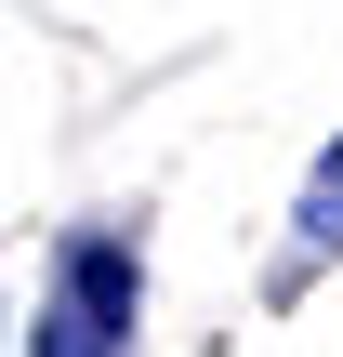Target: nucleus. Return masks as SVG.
I'll use <instances>...</instances> for the list:
<instances>
[{
  "mask_svg": "<svg viewBox=\"0 0 343 357\" xmlns=\"http://www.w3.org/2000/svg\"><path fill=\"white\" fill-rule=\"evenodd\" d=\"M291 225H304V252H343V146L304 172V212H291Z\"/></svg>",
  "mask_w": 343,
  "mask_h": 357,
  "instance_id": "2",
  "label": "nucleus"
},
{
  "mask_svg": "<svg viewBox=\"0 0 343 357\" xmlns=\"http://www.w3.org/2000/svg\"><path fill=\"white\" fill-rule=\"evenodd\" d=\"M132 331H145V252H132V225H66L53 278H40V318H26V357H132Z\"/></svg>",
  "mask_w": 343,
  "mask_h": 357,
  "instance_id": "1",
  "label": "nucleus"
}]
</instances>
